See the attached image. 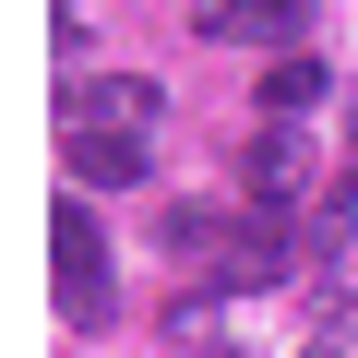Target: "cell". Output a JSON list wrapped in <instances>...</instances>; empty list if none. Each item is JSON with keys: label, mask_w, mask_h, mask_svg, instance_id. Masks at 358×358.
<instances>
[{"label": "cell", "mask_w": 358, "mask_h": 358, "mask_svg": "<svg viewBox=\"0 0 358 358\" xmlns=\"http://www.w3.org/2000/svg\"><path fill=\"white\" fill-rule=\"evenodd\" d=\"M48 263H60V310L96 334V322L120 310V275H108V251H96V215H84V203H60V215H48Z\"/></svg>", "instance_id": "6da1fadb"}, {"label": "cell", "mask_w": 358, "mask_h": 358, "mask_svg": "<svg viewBox=\"0 0 358 358\" xmlns=\"http://www.w3.org/2000/svg\"><path fill=\"white\" fill-rule=\"evenodd\" d=\"M251 192H263L275 215H299V203L322 215V155H310V131H299V120H275V131L251 143Z\"/></svg>", "instance_id": "7a4b0ae2"}, {"label": "cell", "mask_w": 358, "mask_h": 358, "mask_svg": "<svg viewBox=\"0 0 358 358\" xmlns=\"http://www.w3.org/2000/svg\"><path fill=\"white\" fill-rule=\"evenodd\" d=\"M192 36H263V48H299V0H192Z\"/></svg>", "instance_id": "3957f363"}, {"label": "cell", "mask_w": 358, "mask_h": 358, "mask_svg": "<svg viewBox=\"0 0 358 358\" xmlns=\"http://www.w3.org/2000/svg\"><path fill=\"white\" fill-rule=\"evenodd\" d=\"M155 108H167V96H155L143 72H96V84L72 96V120H96V131H155Z\"/></svg>", "instance_id": "277c9868"}, {"label": "cell", "mask_w": 358, "mask_h": 358, "mask_svg": "<svg viewBox=\"0 0 358 358\" xmlns=\"http://www.w3.org/2000/svg\"><path fill=\"white\" fill-rule=\"evenodd\" d=\"M72 179H96V192H131V179H143V143L131 131H96V120H72Z\"/></svg>", "instance_id": "5b68a950"}, {"label": "cell", "mask_w": 358, "mask_h": 358, "mask_svg": "<svg viewBox=\"0 0 358 358\" xmlns=\"http://www.w3.org/2000/svg\"><path fill=\"white\" fill-rule=\"evenodd\" d=\"M322 108V48H275L263 60V120H310Z\"/></svg>", "instance_id": "8992f818"}, {"label": "cell", "mask_w": 358, "mask_h": 358, "mask_svg": "<svg viewBox=\"0 0 358 358\" xmlns=\"http://www.w3.org/2000/svg\"><path fill=\"white\" fill-rule=\"evenodd\" d=\"M310 346H346L358 358V299L346 287H310Z\"/></svg>", "instance_id": "52a82bcc"}, {"label": "cell", "mask_w": 358, "mask_h": 358, "mask_svg": "<svg viewBox=\"0 0 358 358\" xmlns=\"http://www.w3.org/2000/svg\"><path fill=\"white\" fill-rule=\"evenodd\" d=\"M299 358H346V346H299Z\"/></svg>", "instance_id": "ba28073f"}, {"label": "cell", "mask_w": 358, "mask_h": 358, "mask_svg": "<svg viewBox=\"0 0 358 358\" xmlns=\"http://www.w3.org/2000/svg\"><path fill=\"white\" fill-rule=\"evenodd\" d=\"M215 358H227V346H215Z\"/></svg>", "instance_id": "9c48e42d"}]
</instances>
